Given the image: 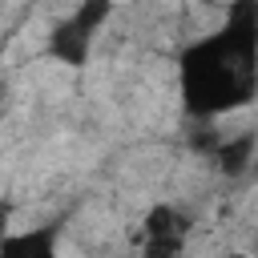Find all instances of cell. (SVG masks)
I'll list each match as a JSON object with an SVG mask.
<instances>
[{
    "instance_id": "1",
    "label": "cell",
    "mask_w": 258,
    "mask_h": 258,
    "mask_svg": "<svg viewBox=\"0 0 258 258\" xmlns=\"http://www.w3.org/2000/svg\"><path fill=\"white\" fill-rule=\"evenodd\" d=\"M185 105L194 113H222L250 101L254 89V8L242 0L230 24L185 52L181 64Z\"/></svg>"
},
{
    "instance_id": "2",
    "label": "cell",
    "mask_w": 258,
    "mask_h": 258,
    "mask_svg": "<svg viewBox=\"0 0 258 258\" xmlns=\"http://www.w3.org/2000/svg\"><path fill=\"white\" fill-rule=\"evenodd\" d=\"M185 238H189V226H185V218H181L173 206H157V210H149V218H145V242H149V254L177 258V250L185 246Z\"/></svg>"
},
{
    "instance_id": "3",
    "label": "cell",
    "mask_w": 258,
    "mask_h": 258,
    "mask_svg": "<svg viewBox=\"0 0 258 258\" xmlns=\"http://www.w3.org/2000/svg\"><path fill=\"white\" fill-rule=\"evenodd\" d=\"M60 226H32V230H8L0 242V258H60Z\"/></svg>"
},
{
    "instance_id": "4",
    "label": "cell",
    "mask_w": 258,
    "mask_h": 258,
    "mask_svg": "<svg viewBox=\"0 0 258 258\" xmlns=\"http://www.w3.org/2000/svg\"><path fill=\"white\" fill-rule=\"evenodd\" d=\"M109 12H113V0H81V4L73 8V16H64V24H69L77 36H85V40L93 44V36L105 28Z\"/></svg>"
},
{
    "instance_id": "5",
    "label": "cell",
    "mask_w": 258,
    "mask_h": 258,
    "mask_svg": "<svg viewBox=\"0 0 258 258\" xmlns=\"http://www.w3.org/2000/svg\"><path fill=\"white\" fill-rule=\"evenodd\" d=\"M8 218H12V210L0 202V242H4V234H8Z\"/></svg>"
},
{
    "instance_id": "6",
    "label": "cell",
    "mask_w": 258,
    "mask_h": 258,
    "mask_svg": "<svg viewBox=\"0 0 258 258\" xmlns=\"http://www.w3.org/2000/svg\"><path fill=\"white\" fill-rule=\"evenodd\" d=\"M149 258H165V254H149Z\"/></svg>"
}]
</instances>
